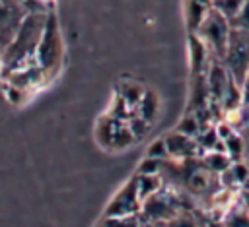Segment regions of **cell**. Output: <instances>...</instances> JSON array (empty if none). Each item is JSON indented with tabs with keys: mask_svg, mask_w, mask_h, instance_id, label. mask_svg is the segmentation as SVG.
Listing matches in <instances>:
<instances>
[{
	"mask_svg": "<svg viewBox=\"0 0 249 227\" xmlns=\"http://www.w3.org/2000/svg\"><path fill=\"white\" fill-rule=\"evenodd\" d=\"M27 8L19 0H0V49H4L18 33Z\"/></svg>",
	"mask_w": 249,
	"mask_h": 227,
	"instance_id": "cell-7",
	"label": "cell"
},
{
	"mask_svg": "<svg viewBox=\"0 0 249 227\" xmlns=\"http://www.w3.org/2000/svg\"><path fill=\"white\" fill-rule=\"evenodd\" d=\"M2 68H4V60H2V49H0V76H2Z\"/></svg>",
	"mask_w": 249,
	"mask_h": 227,
	"instance_id": "cell-26",
	"label": "cell"
},
{
	"mask_svg": "<svg viewBox=\"0 0 249 227\" xmlns=\"http://www.w3.org/2000/svg\"><path fill=\"white\" fill-rule=\"evenodd\" d=\"M165 140V146H167V151H169V157L171 159H177V161H183V159H193V157H200L202 155V149L198 147L196 140L179 132V130H171L163 136Z\"/></svg>",
	"mask_w": 249,
	"mask_h": 227,
	"instance_id": "cell-8",
	"label": "cell"
},
{
	"mask_svg": "<svg viewBox=\"0 0 249 227\" xmlns=\"http://www.w3.org/2000/svg\"><path fill=\"white\" fill-rule=\"evenodd\" d=\"M210 10L212 0H185V23L189 33H196Z\"/></svg>",
	"mask_w": 249,
	"mask_h": 227,
	"instance_id": "cell-11",
	"label": "cell"
},
{
	"mask_svg": "<svg viewBox=\"0 0 249 227\" xmlns=\"http://www.w3.org/2000/svg\"><path fill=\"white\" fill-rule=\"evenodd\" d=\"M62 54H64V47H62L58 21H56V16L49 10L47 23H45V29H43L37 52H35V62L41 68L45 81H51L58 74L60 64H62Z\"/></svg>",
	"mask_w": 249,
	"mask_h": 227,
	"instance_id": "cell-2",
	"label": "cell"
},
{
	"mask_svg": "<svg viewBox=\"0 0 249 227\" xmlns=\"http://www.w3.org/2000/svg\"><path fill=\"white\" fill-rule=\"evenodd\" d=\"M224 66L228 68L230 76L241 85L247 70H249V31L231 27L228 49L224 54Z\"/></svg>",
	"mask_w": 249,
	"mask_h": 227,
	"instance_id": "cell-5",
	"label": "cell"
},
{
	"mask_svg": "<svg viewBox=\"0 0 249 227\" xmlns=\"http://www.w3.org/2000/svg\"><path fill=\"white\" fill-rule=\"evenodd\" d=\"M134 182H136V190L140 200H146L148 196H152L154 192H158L163 186V178L160 173H134Z\"/></svg>",
	"mask_w": 249,
	"mask_h": 227,
	"instance_id": "cell-13",
	"label": "cell"
},
{
	"mask_svg": "<svg viewBox=\"0 0 249 227\" xmlns=\"http://www.w3.org/2000/svg\"><path fill=\"white\" fill-rule=\"evenodd\" d=\"M97 227H103V225H101V223H99V225H97Z\"/></svg>",
	"mask_w": 249,
	"mask_h": 227,
	"instance_id": "cell-29",
	"label": "cell"
},
{
	"mask_svg": "<svg viewBox=\"0 0 249 227\" xmlns=\"http://www.w3.org/2000/svg\"><path fill=\"white\" fill-rule=\"evenodd\" d=\"M146 157H150V159H160V161L171 159V157H169V151H167V146H165L163 136H161V138H158V140H154V142L148 146V149H146Z\"/></svg>",
	"mask_w": 249,
	"mask_h": 227,
	"instance_id": "cell-19",
	"label": "cell"
},
{
	"mask_svg": "<svg viewBox=\"0 0 249 227\" xmlns=\"http://www.w3.org/2000/svg\"><path fill=\"white\" fill-rule=\"evenodd\" d=\"M249 126V103L241 107V128Z\"/></svg>",
	"mask_w": 249,
	"mask_h": 227,
	"instance_id": "cell-23",
	"label": "cell"
},
{
	"mask_svg": "<svg viewBox=\"0 0 249 227\" xmlns=\"http://www.w3.org/2000/svg\"><path fill=\"white\" fill-rule=\"evenodd\" d=\"M210 227H218V225H216V221H212V223H210Z\"/></svg>",
	"mask_w": 249,
	"mask_h": 227,
	"instance_id": "cell-28",
	"label": "cell"
},
{
	"mask_svg": "<svg viewBox=\"0 0 249 227\" xmlns=\"http://www.w3.org/2000/svg\"><path fill=\"white\" fill-rule=\"evenodd\" d=\"M243 4H245V0H212V6L222 16H226L230 21L239 14V10H241Z\"/></svg>",
	"mask_w": 249,
	"mask_h": 227,
	"instance_id": "cell-18",
	"label": "cell"
},
{
	"mask_svg": "<svg viewBox=\"0 0 249 227\" xmlns=\"http://www.w3.org/2000/svg\"><path fill=\"white\" fill-rule=\"evenodd\" d=\"M230 23H231V27H239V29H247L249 31V0H245V4L241 6L239 14Z\"/></svg>",
	"mask_w": 249,
	"mask_h": 227,
	"instance_id": "cell-20",
	"label": "cell"
},
{
	"mask_svg": "<svg viewBox=\"0 0 249 227\" xmlns=\"http://www.w3.org/2000/svg\"><path fill=\"white\" fill-rule=\"evenodd\" d=\"M239 202H241V206L245 208V211L249 213V190H241V192H239Z\"/></svg>",
	"mask_w": 249,
	"mask_h": 227,
	"instance_id": "cell-24",
	"label": "cell"
},
{
	"mask_svg": "<svg viewBox=\"0 0 249 227\" xmlns=\"http://www.w3.org/2000/svg\"><path fill=\"white\" fill-rule=\"evenodd\" d=\"M247 178H249V163L247 161H233L220 175L222 188L231 190V192H241L245 182H247Z\"/></svg>",
	"mask_w": 249,
	"mask_h": 227,
	"instance_id": "cell-10",
	"label": "cell"
},
{
	"mask_svg": "<svg viewBox=\"0 0 249 227\" xmlns=\"http://www.w3.org/2000/svg\"><path fill=\"white\" fill-rule=\"evenodd\" d=\"M212 221H206L202 208H195L191 204H185L173 217H169L163 227H210Z\"/></svg>",
	"mask_w": 249,
	"mask_h": 227,
	"instance_id": "cell-9",
	"label": "cell"
},
{
	"mask_svg": "<svg viewBox=\"0 0 249 227\" xmlns=\"http://www.w3.org/2000/svg\"><path fill=\"white\" fill-rule=\"evenodd\" d=\"M138 114L146 120V122H152L154 116L158 114V95L152 93V91H146L142 93L140 101H138Z\"/></svg>",
	"mask_w": 249,
	"mask_h": 227,
	"instance_id": "cell-15",
	"label": "cell"
},
{
	"mask_svg": "<svg viewBox=\"0 0 249 227\" xmlns=\"http://www.w3.org/2000/svg\"><path fill=\"white\" fill-rule=\"evenodd\" d=\"M140 227H163V225H161V223L148 221V219H142V217H140Z\"/></svg>",
	"mask_w": 249,
	"mask_h": 227,
	"instance_id": "cell-25",
	"label": "cell"
},
{
	"mask_svg": "<svg viewBox=\"0 0 249 227\" xmlns=\"http://www.w3.org/2000/svg\"><path fill=\"white\" fill-rule=\"evenodd\" d=\"M202 128H204L202 122L198 120V116L195 113H185L181 116V120L177 122V126H175V130H179V132H183V134H187L191 138H196Z\"/></svg>",
	"mask_w": 249,
	"mask_h": 227,
	"instance_id": "cell-16",
	"label": "cell"
},
{
	"mask_svg": "<svg viewBox=\"0 0 249 227\" xmlns=\"http://www.w3.org/2000/svg\"><path fill=\"white\" fill-rule=\"evenodd\" d=\"M218 227H249V213L239 202V196L233 200V204L220 215L216 221Z\"/></svg>",
	"mask_w": 249,
	"mask_h": 227,
	"instance_id": "cell-12",
	"label": "cell"
},
{
	"mask_svg": "<svg viewBox=\"0 0 249 227\" xmlns=\"http://www.w3.org/2000/svg\"><path fill=\"white\" fill-rule=\"evenodd\" d=\"M243 190H249V178H247V182H245V186H243Z\"/></svg>",
	"mask_w": 249,
	"mask_h": 227,
	"instance_id": "cell-27",
	"label": "cell"
},
{
	"mask_svg": "<svg viewBox=\"0 0 249 227\" xmlns=\"http://www.w3.org/2000/svg\"><path fill=\"white\" fill-rule=\"evenodd\" d=\"M241 136H243V161L249 163V126L239 128Z\"/></svg>",
	"mask_w": 249,
	"mask_h": 227,
	"instance_id": "cell-21",
	"label": "cell"
},
{
	"mask_svg": "<svg viewBox=\"0 0 249 227\" xmlns=\"http://www.w3.org/2000/svg\"><path fill=\"white\" fill-rule=\"evenodd\" d=\"M230 33H231V23L226 16H222L214 6L208 12L206 19L202 21V25L196 29L195 35H198V39L206 45L208 52L212 58L224 60L226 49H228V41H230Z\"/></svg>",
	"mask_w": 249,
	"mask_h": 227,
	"instance_id": "cell-4",
	"label": "cell"
},
{
	"mask_svg": "<svg viewBox=\"0 0 249 227\" xmlns=\"http://www.w3.org/2000/svg\"><path fill=\"white\" fill-rule=\"evenodd\" d=\"M189 200H191V198H187L185 194H181V192H177L175 188L163 184L158 192H154L152 196H148L146 200H142L140 217L163 225V223H165L169 217H173L185 204H189Z\"/></svg>",
	"mask_w": 249,
	"mask_h": 227,
	"instance_id": "cell-3",
	"label": "cell"
},
{
	"mask_svg": "<svg viewBox=\"0 0 249 227\" xmlns=\"http://www.w3.org/2000/svg\"><path fill=\"white\" fill-rule=\"evenodd\" d=\"M103 227H140V213L132 215H111L101 219Z\"/></svg>",
	"mask_w": 249,
	"mask_h": 227,
	"instance_id": "cell-17",
	"label": "cell"
},
{
	"mask_svg": "<svg viewBox=\"0 0 249 227\" xmlns=\"http://www.w3.org/2000/svg\"><path fill=\"white\" fill-rule=\"evenodd\" d=\"M200 161H202V165L208 169V171H212V173H216V175H222L233 161L230 159V155L226 153V151H222V149H212V151H204L202 155H200Z\"/></svg>",
	"mask_w": 249,
	"mask_h": 227,
	"instance_id": "cell-14",
	"label": "cell"
},
{
	"mask_svg": "<svg viewBox=\"0 0 249 227\" xmlns=\"http://www.w3.org/2000/svg\"><path fill=\"white\" fill-rule=\"evenodd\" d=\"M47 16L49 10H31L25 14L18 33L2 49V60H4L2 74L35 62V52L47 23Z\"/></svg>",
	"mask_w": 249,
	"mask_h": 227,
	"instance_id": "cell-1",
	"label": "cell"
},
{
	"mask_svg": "<svg viewBox=\"0 0 249 227\" xmlns=\"http://www.w3.org/2000/svg\"><path fill=\"white\" fill-rule=\"evenodd\" d=\"M140 208H142V200H140V196H138L134 177H130L128 182H124V184L115 192V196L109 200L103 217L140 213Z\"/></svg>",
	"mask_w": 249,
	"mask_h": 227,
	"instance_id": "cell-6",
	"label": "cell"
},
{
	"mask_svg": "<svg viewBox=\"0 0 249 227\" xmlns=\"http://www.w3.org/2000/svg\"><path fill=\"white\" fill-rule=\"evenodd\" d=\"M241 93H243V105H247L249 103V70L241 81Z\"/></svg>",
	"mask_w": 249,
	"mask_h": 227,
	"instance_id": "cell-22",
	"label": "cell"
}]
</instances>
